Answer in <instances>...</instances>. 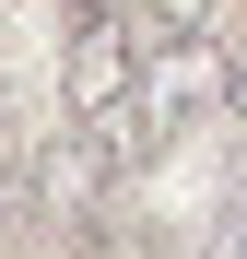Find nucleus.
I'll use <instances>...</instances> for the list:
<instances>
[{"label":"nucleus","instance_id":"20e7f679","mask_svg":"<svg viewBox=\"0 0 247 259\" xmlns=\"http://www.w3.org/2000/svg\"><path fill=\"white\" fill-rule=\"evenodd\" d=\"M12 212H24V189H12V177H0V236H12Z\"/></svg>","mask_w":247,"mask_h":259},{"label":"nucleus","instance_id":"f03ea898","mask_svg":"<svg viewBox=\"0 0 247 259\" xmlns=\"http://www.w3.org/2000/svg\"><path fill=\"white\" fill-rule=\"evenodd\" d=\"M200 12L212 0H153V35H200Z\"/></svg>","mask_w":247,"mask_h":259},{"label":"nucleus","instance_id":"f257e3e1","mask_svg":"<svg viewBox=\"0 0 247 259\" xmlns=\"http://www.w3.org/2000/svg\"><path fill=\"white\" fill-rule=\"evenodd\" d=\"M130 59H141V35L130 24H71V118H118V95H130Z\"/></svg>","mask_w":247,"mask_h":259},{"label":"nucleus","instance_id":"7ed1b4c3","mask_svg":"<svg viewBox=\"0 0 247 259\" xmlns=\"http://www.w3.org/2000/svg\"><path fill=\"white\" fill-rule=\"evenodd\" d=\"M200 259H247V236H235V212H212V236H200Z\"/></svg>","mask_w":247,"mask_h":259},{"label":"nucleus","instance_id":"39448f33","mask_svg":"<svg viewBox=\"0 0 247 259\" xmlns=\"http://www.w3.org/2000/svg\"><path fill=\"white\" fill-rule=\"evenodd\" d=\"M224 95H235V106H247V59H235V71H224Z\"/></svg>","mask_w":247,"mask_h":259}]
</instances>
